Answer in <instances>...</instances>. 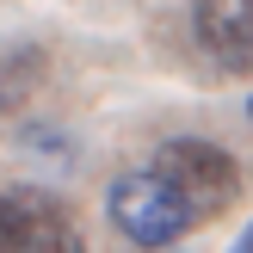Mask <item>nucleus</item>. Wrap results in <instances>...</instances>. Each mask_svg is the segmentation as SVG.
<instances>
[{
	"label": "nucleus",
	"mask_w": 253,
	"mask_h": 253,
	"mask_svg": "<svg viewBox=\"0 0 253 253\" xmlns=\"http://www.w3.org/2000/svg\"><path fill=\"white\" fill-rule=\"evenodd\" d=\"M105 216H111V229H118L124 241H136V247H173L179 235H192L198 222H204L161 173H148V167L142 173H124V179L111 185Z\"/></svg>",
	"instance_id": "f257e3e1"
},
{
	"label": "nucleus",
	"mask_w": 253,
	"mask_h": 253,
	"mask_svg": "<svg viewBox=\"0 0 253 253\" xmlns=\"http://www.w3.org/2000/svg\"><path fill=\"white\" fill-rule=\"evenodd\" d=\"M148 173H161L198 216H216V210L241 192V167H235V155L216 148V142H204V136H173V142H161L155 161H148Z\"/></svg>",
	"instance_id": "f03ea898"
},
{
	"label": "nucleus",
	"mask_w": 253,
	"mask_h": 253,
	"mask_svg": "<svg viewBox=\"0 0 253 253\" xmlns=\"http://www.w3.org/2000/svg\"><path fill=\"white\" fill-rule=\"evenodd\" d=\"M0 253H86V235L62 198L37 185L0 192Z\"/></svg>",
	"instance_id": "7ed1b4c3"
},
{
	"label": "nucleus",
	"mask_w": 253,
	"mask_h": 253,
	"mask_svg": "<svg viewBox=\"0 0 253 253\" xmlns=\"http://www.w3.org/2000/svg\"><path fill=\"white\" fill-rule=\"evenodd\" d=\"M192 31L216 68H253V0H192Z\"/></svg>",
	"instance_id": "20e7f679"
},
{
	"label": "nucleus",
	"mask_w": 253,
	"mask_h": 253,
	"mask_svg": "<svg viewBox=\"0 0 253 253\" xmlns=\"http://www.w3.org/2000/svg\"><path fill=\"white\" fill-rule=\"evenodd\" d=\"M235 253H253V229H247V235H241V247H235Z\"/></svg>",
	"instance_id": "39448f33"
}]
</instances>
